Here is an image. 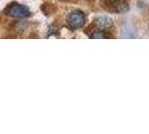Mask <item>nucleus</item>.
I'll use <instances>...</instances> for the list:
<instances>
[{
	"mask_svg": "<svg viewBox=\"0 0 149 134\" xmlns=\"http://www.w3.org/2000/svg\"><path fill=\"white\" fill-rule=\"evenodd\" d=\"M85 15L80 10H74L70 13L67 17V22L72 29H79L85 25Z\"/></svg>",
	"mask_w": 149,
	"mask_h": 134,
	"instance_id": "f257e3e1",
	"label": "nucleus"
},
{
	"mask_svg": "<svg viewBox=\"0 0 149 134\" xmlns=\"http://www.w3.org/2000/svg\"><path fill=\"white\" fill-rule=\"evenodd\" d=\"M7 13H8L9 16H11L13 18H25L30 13V11H29V9L27 7L22 6V5L13 4L7 9Z\"/></svg>",
	"mask_w": 149,
	"mask_h": 134,
	"instance_id": "f03ea898",
	"label": "nucleus"
},
{
	"mask_svg": "<svg viewBox=\"0 0 149 134\" xmlns=\"http://www.w3.org/2000/svg\"><path fill=\"white\" fill-rule=\"evenodd\" d=\"M95 22L100 28H109L112 25V19L107 17V16H100V17H97L95 19Z\"/></svg>",
	"mask_w": 149,
	"mask_h": 134,
	"instance_id": "7ed1b4c3",
	"label": "nucleus"
},
{
	"mask_svg": "<svg viewBox=\"0 0 149 134\" xmlns=\"http://www.w3.org/2000/svg\"><path fill=\"white\" fill-rule=\"evenodd\" d=\"M90 37L93 39H101V38H106V35L101 29H96V30H93V34H91Z\"/></svg>",
	"mask_w": 149,
	"mask_h": 134,
	"instance_id": "20e7f679",
	"label": "nucleus"
}]
</instances>
